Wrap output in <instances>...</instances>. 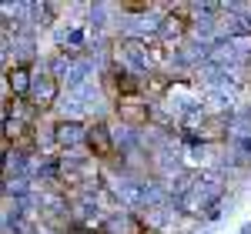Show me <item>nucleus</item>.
Segmentation results:
<instances>
[{
  "instance_id": "f257e3e1",
  "label": "nucleus",
  "mask_w": 251,
  "mask_h": 234,
  "mask_svg": "<svg viewBox=\"0 0 251 234\" xmlns=\"http://www.w3.org/2000/svg\"><path fill=\"white\" fill-rule=\"evenodd\" d=\"M117 114H121L124 124H131V127H144L148 117H151V107H148V100L141 97V94H131V97L117 100Z\"/></svg>"
},
{
  "instance_id": "f03ea898",
  "label": "nucleus",
  "mask_w": 251,
  "mask_h": 234,
  "mask_svg": "<svg viewBox=\"0 0 251 234\" xmlns=\"http://www.w3.org/2000/svg\"><path fill=\"white\" fill-rule=\"evenodd\" d=\"M84 144L91 147V154L94 157H114V140H111V131L94 120V124H87L84 127Z\"/></svg>"
},
{
  "instance_id": "7ed1b4c3",
  "label": "nucleus",
  "mask_w": 251,
  "mask_h": 234,
  "mask_svg": "<svg viewBox=\"0 0 251 234\" xmlns=\"http://www.w3.org/2000/svg\"><path fill=\"white\" fill-rule=\"evenodd\" d=\"M7 84H10L17 94H24V91H27V84H30V77H27V67H14V70L7 74Z\"/></svg>"
},
{
  "instance_id": "20e7f679",
  "label": "nucleus",
  "mask_w": 251,
  "mask_h": 234,
  "mask_svg": "<svg viewBox=\"0 0 251 234\" xmlns=\"http://www.w3.org/2000/svg\"><path fill=\"white\" fill-rule=\"evenodd\" d=\"M74 131H80V127H74V124H60V127H57V140H60V144H74V140H77Z\"/></svg>"
}]
</instances>
